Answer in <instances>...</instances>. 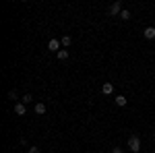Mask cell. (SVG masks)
<instances>
[{
  "instance_id": "obj_12",
  "label": "cell",
  "mask_w": 155,
  "mask_h": 153,
  "mask_svg": "<svg viewBox=\"0 0 155 153\" xmlns=\"http://www.w3.org/2000/svg\"><path fill=\"white\" fill-rule=\"evenodd\" d=\"M8 99H12L15 104H19V101H21V99H19V95H17V91H15V89H12V91H8Z\"/></svg>"
},
{
  "instance_id": "obj_5",
  "label": "cell",
  "mask_w": 155,
  "mask_h": 153,
  "mask_svg": "<svg viewBox=\"0 0 155 153\" xmlns=\"http://www.w3.org/2000/svg\"><path fill=\"white\" fill-rule=\"evenodd\" d=\"M101 93L104 95H112L114 93V85H112V83H104V85H101Z\"/></svg>"
},
{
  "instance_id": "obj_2",
  "label": "cell",
  "mask_w": 155,
  "mask_h": 153,
  "mask_svg": "<svg viewBox=\"0 0 155 153\" xmlns=\"http://www.w3.org/2000/svg\"><path fill=\"white\" fill-rule=\"evenodd\" d=\"M122 11H124V8H122V2H120V0L112 2V4L107 6V15H112V17H116V15L120 17V12H122Z\"/></svg>"
},
{
  "instance_id": "obj_16",
  "label": "cell",
  "mask_w": 155,
  "mask_h": 153,
  "mask_svg": "<svg viewBox=\"0 0 155 153\" xmlns=\"http://www.w3.org/2000/svg\"><path fill=\"white\" fill-rule=\"evenodd\" d=\"M153 137H155V130H153Z\"/></svg>"
},
{
  "instance_id": "obj_8",
  "label": "cell",
  "mask_w": 155,
  "mask_h": 153,
  "mask_svg": "<svg viewBox=\"0 0 155 153\" xmlns=\"http://www.w3.org/2000/svg\"><path fill=\"white\" fill-rule=\"evenodd\" d=\"M116 106H120V108H124L126 104H128V99H126V95H116Z\"/></svg>"
},
{
  "instance_id": "obj_7",
  "label": "cell",
  "mask_w": 155,
  "mask_h": 153,
  "mask_svg": "<svg viewBox=\"0 0 155 153\" xmlns=\"http://www.w3.org/2000/svg\"><path fill=\"white\" fill-rule=\"evenodd\" d=\"M143 35H145V39H155V27H145Z\"/></svg>"
},
{
  "instance_id": "obj_17",
  "label": "cell",
  "mask_w": 155,
  "mask_h": 153,
  "mask_svg": "<svg viewBox=\"0 0 155 153\" xmlns=\"http://www.w3.org/2000/svg\"><path fill=\"white\" fill-rule=\"evenodd\" d=\"M99 153H104V151H99Z\"/></svg>"
},
{
  "instance_id": "obj_10",
  "label": "cell",
  "mask_w": 155,
  "mask_h": 153,
  "mask_svg": "<svg viewBox=\"0 0 155 153\" xmlns=\"http://www.w3.org/2000/svg\"><path fill=\"white\" fill-rule=\"evenodd\" d=\"M31 101H33V95H31V93H25L23 97H21V104H25V106H29Z\"/></svg>"
},
{
  "instance_id": "obj_3",
  "label": "cell",
  "mask_w": 155,
  "mask_h": 153,
  "mask_svg": "<svg viewBox=\"0 0 155 153\" xmlns=\"http://www.w3.org/2000/svg\"><path fill=\"white\" fill-rule=\"evenodd\" d=\"M48 50H50V52H56V54H58L60 50H62L60 39H50V42H48Z\"/></svg>"
},
{
  "instance_id": "obj_14",
  "label": "cell",
  "mask_w": 155,
  "mask_h": 153,
  "mask_svg": "<svg viewBox=\"0 0 155 153\" xmlns=\"http://www.w3.org/2000/svg\"><path fill=\"white\" fill-rule=\"evenodd\" d=\"M29 153H39V147H35V145H31V147H29Z\"/></svg>"
},
{
  "instance_id": "obj_6",
  "label": "cell",
  "mask_w": 155,
  "mask_h": 153,
  "mask_svg": "<svg viewBox=\"0 0 155 153\" xmlns=\"http://www.w3.org/2000/svg\"><path fill=\"white\" fill-rule=\"evenodd\" d=\"M33 110H35V114H37V116H44V114H46V104H44V101H37Z\"/></svg>"
},
{
  "instance_id": "obj_11",
  "label": "cell",
  "mask_w": 155,
  "mask_h": 153,
  "mask_svg": "<svg viewBox=\"0 0 155 153\" xmlns=\"http://www.w3.org/2000/svg\"><path fill=\"white\" fill-rule=\"evenodd\" d=\"M56 56H58V60H60V62H62V60H68V50H64V48H62V50H60V52L56 54Z\"/></svg>"
},
{
  "instance_id": "obj_1",
  "label": "cell",
  "mask_w": 155,
  "mask_h": 153,
  "mask_svg": "<svg viewBox=\"0 0 155 153\" xmlns=\"http://www.w3.org/2000/svg\"><path fill=\"white\" fill-rule=\"evenodd\" d=\"M128 149H130L132 153H139L141 149H143L141 137H139V135H130V137H128Z\"/></svg>"
},
{
  "instance_id": "obj_4",
  "label": "cell",
  "mask_w": 155,
  "mask_h": 153,
  "mask_svg": "<svg viewBox=\"0 0 155 153\" xmlns=\"http://www.w3.org/2000/svg\"><path fill=\"white\" fill-rule=\"evenodd\" d=\"M12 110H15V114H17V116H25V114H27V106L21 104V101H19V104H15Z\"/></svg>"
},
{
  "instance_id": "obj_9",
  "label": "cell",
  "mask_w": 155,
  "mask_h": 153,
  "mask_svg": "<svg viewBox=\"0 0 155 153\" xmlns=\"http://www.w3.org/2000/svg\"><path fill=\"white\" fill-rule=\"evenodd\" d=\"M60 44H62V48H64V50H66V48H68V46L72 44V37H71V35H62Z\"/></svg>"
},
{
  "instance_id": "obj_15",
  "label": "cell",
  "mask_w": 155,
  "mask_h": 153,
  "mask_svg": "<svg viewBox=\"0 0 155 153\" xmlns=\"http://www.w3.org/2000/svg\"><path fill=\"white\" fill-rule=\"evenodd\" d=\"M112 153H124V149H122V147H114V149H112Z\"/></svg>"
},
{
  "instance_id": "obj_13",
  "label": "cell",
  "mask_w": 155,
  "mask_h": 153,
  "mask_svg": "<svg viewBox=\"0 0 155 153\" xmlns=\"http://www.w3.org/2000/svg\"><path fill=\"white\" fill-rule=\"evenodd\" d=\"M120 19H122V21H128V19H130V11H126V8H124V11L120 12Z\"/></svg>"
}]
</instances>
